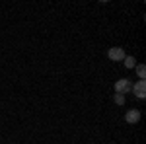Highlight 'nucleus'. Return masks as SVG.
Masks as SVG:
<instances>
[{
  "instance_id": "f03ea898",
  "label": "nucleus",
  "mask_w": 146,
  "mask_h": 144,
  "mask_svg": "<svg viewBox=\"0 0 146 144\" xmlns=\"http://www.w3.org/2000/svg\"><path fill=\"white\" fill-rule=\"evenodd\" d=\"M133 92H135L136 98L144 100V98H146V82H144V80H138L136 84H133Z\"/></svg>"
},
{
  "instance_id": "7ed1b4c3",
  "label": "nucleus",
  "mask_w": 146,
  "mask_h": 144,
  "mask_svg": "<svg viewBox=\"0 0 146 144\" xmlns=\"http://www.w3.org/2000/svg\"><path fill=\"white\" fill-rule=\"evenodd\" d=\"M133 90V84L129 82V80H119V82H115V92L117 94H127V92H131Z\"/></svg>"
},
{
  "instance_id": "f257e3e1",
  "label": "nucleus",
  "mask_w": 146,
  "mask_h": 144,
  "mask_svg": "<svg viewBox=\"0 0 146 144\" xmlns=\"http://www.w3.org/2000/svg\"><path fill=\"white\" fill-rule=\"evenodd\" d=\"M107 56H109L111 60H115V62H121L127 55H125V51L121 49V47H111V49H109V53H107Z\"/></svg>"
},
{
  "instance_id": "423d86ee",
  "label": "nucleus",
  "mask_w": 146,
  "mask_h": 144,
  "mask_svg": "<svg viewBox=\"0 0 146 144\" xmlns=\"http://www.w3.org/2000/svg\"><path fill=\"white\" fill-rule=\"evenodd\" d=\"M136 74H138V78H140V80H144V74H146L144 64H138V66H136Z\"/></svg>"
},
{
  "instance_id": "39448f33",
  "label": "nucleus",
  "mask_w": 146,
  "mask_h": 144,
  "mask_svg": "<svg viewBox=\"0 0 146 144\" xmlns=\"http://www.w3.org/2000/svg\"><path fill=\"white\" fill-rule=\"evenodd\" d=\"M123 62H125V66H127V68H135V66H136L135 56H125V58H123Z\"/></svg>"
},
{
  "instance_id": "20e7f679",
  "label": "nucleus",
  "mask_w": 146,
  "mask_h": 144,
  "mask_svg": "<svg viewBox=\"0 0 146 144\" xmlns=\"http://www.w3.org/2000/svg\"><path fill=\"white\" fill-rule=\"evenodd\" d=\"M125 121L127 123H131V125H135V123L140 121V111H136V109H131L127 115H125Z\"/></svg>"
},
{
  "instance_id": "0eeeda50",
  "label": "nucleus",
  "mask_w": 146,
  "mask_h": 144,
  "mask_svg": "<svg viewBox=\"0 0 146 144\" xmlns=\"http://www.w3.org/2000/svg\"><path fill=\"white\" fill-rule=\"evenodd\" d=\"M115 103H119V105H123V103H125L123 94H115Z\"/></svg>"
}]
</instances>
